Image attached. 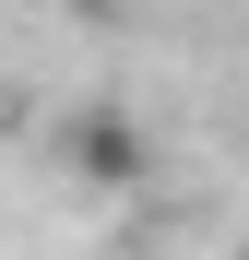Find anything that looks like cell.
Masks as SVG:
<instances>
[{
    "instance_id": "cell-1",
    "label": "cell",
    "mask_w": 249,
    "mask_h": 260,
    "mask_svg": "<svg viewBox=\"0 0 249 260\" xmlns=\"http://www.w3.org/2000/svg\"><path fill=\"white\" fill-rule=\"evenodd\" d=\"M60 166H71L83 189H143L154 178V130L131 107H71L60 118Z\"/></svg>"
}]
</instances>
